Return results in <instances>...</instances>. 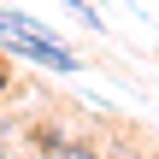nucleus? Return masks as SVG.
<instances>
[{"instance_id": "f257e3e1", "label": "nucleus", "mask_w": 159, "mask_h": 159, "mask_svg": "<svg viewBox=\"0 0 159 159\" xmlns=\"http://www.w3.org/2000/svg\"><path fill=\"white\" fill-rule=\"evenodd\" d=\"M0 47L18 53V59H30V65H41V71H59V77L83 71V59L53 35V24H41V18L18 12V6H0Z\"/></svg>"}, {"instance_id": "f03ea898", "label": "nucleus", "mask_w": 159, "mask_h": 159, "mask_svg": "<svg viewBox=\"0 0 159 159\" xmlns=\"http://www.w3.org/2000/svg\"><path fill=\"white\" fill-rule=\"evenodd\" d=\"M35 142H41V153H59V148H65V136H59V130H47V124L35 130Z\"/></svg>"}, {"instance_id": "7ed1b4c3", "label": "nucleus", "mask_w": 159, "mask_h": 159, "mask_svg": "<svg viewBox=\"0 0 159 159\" xmlns=\"http://www.w3.org/2000/svg\"><path fill=\"white\" fill-rule=\"evenodd\" d=\"M65 6H71V12H83V18H89V30H100V12H94L89 0H65Z\"/></svg>"}, {"instance_id": "20e7f679", "label": "nucleus", "mask_w": 159, "mask_h": 159, "mask_svg": "<svg viewBox=\"0 0 159 159\" xmlns=\"http://www.w3.org/2000/svg\"><path fill=\"white\" fill-rule=\"evenodd\" d=\"M12 83H18V77H12V65H6V47H0V100L12 94Z\"/></svg>"}, {"instance_id": "39448f33", "label": "nucleus", "mask_w": 159, "mask_h": 159, "mask_svg": "<svg viewBox=\"0 0 159 159\" xmlns=\"http://www.w3.org/2000/svg\"><path fill=\"white\" fill-rule=\"evenodd\" d=\"M53 159H100V153H94V148H71V142H65V148H59Z\"/></svg>"}, {"instance_id": "423d86ee", "label": "nucleus", "mask_w": 159, "mask_h": 159, "mask_svg": "<svg viewBox=\"0 0 159 159\" xmlns=\"http://www.w3.org/2000/svg\"><path fill=\"white\" fill-rule=\"evenodd\" d=\"M6 142H12V124H6V118H0V153H6Z\"/></svg>"}, {"instance_id": "0eeeda50", "label": "nucleus", "mask_w": 159, "mask_h": 159, "mask_svg": "<svg viewBox=\"0 0 159 159\" xmlns=\"http://www.w3.org/2000/svg\"><path fill=\"white\" fill-rule=\"evenodd\" d=\"M118 159H136V153H118Z\"/></svg>"}]
</instances>
